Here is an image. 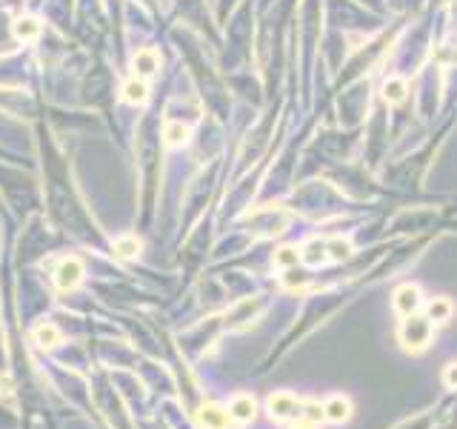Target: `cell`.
I'll use <instances>...</instances> for the list:
<instances>
[{"instance_id": "cell-1", "label": "cell", "mask_w": 457, "mask_h": 429, "mask_svg": "<svg viewBox=\"0 0 457 429\" xmlns=\"http://www.w3.org/2000/svg\"><path fill=\"white\" fill-rule=\"evenodd\" d=\"M246 221L252 224V232L258 238H272V235H280L289 221H291V214L283 209V206H263V209H255L246 214Z\"/></svg>"}, {"instance_id": "cell-2", "label": "cell", "mask_w": 457, "mask_h": 429, "mask_svg": "<svg viewBox=\"0 0 457 429\" xmlns=\"http://www.w3.org/2000/svg\"><path fill=\"white\" fill-rule=\"evenodd\" d=\"M432 324H434V321H432L429 315H417V312L409 315V318L400 324V332H398L403 349H406V352H423V349L432 343V332H434Z\"/></svg>"}, {"instance_id": "cell-3", "label": "cell", "mask_w": 457, "mask_h": 429, "mask_svg": "<svg viewBox=\"0 0 457 429\" xmlns=\"http://www.w3.org/2000/svg\"><path fill=\"white\" fill-rule=\"evenodd\" d=\"M83 275H86V266L81 258H63L54 269V286L60 292H71L83 283Z\"/></svg>"}, {"instance_id": "cell-4", "label": "cell", "mask_w": 457, "mask_h": 429, "mask_svg": "<svg viewBox=\"0 0 457 429\" xmlns=\"http://www.w3.org/2000/svg\"><path fill=\"white\" fill-rule=\"evenodd\" d=\"M266 409H269V415H272L274 421H289V418H297V415H300L303 404H300L291 392H274V395H269Z\"/></svg>"}, {"instance_id": "cell-5", "label": "cell", "mask_w": 457, "mask_h": 429, "mask_svg": "<svg viewBox=\"0 0 457 429\" xmlns=\"http://www.w3.org/2000/svg\"><path fill=\"white\" fill-rule=\"evenodd\" d=\"M232 415H228V406H220V404H203L197 409V426L200 429H226Z\"/></svg>"}, {"instance_id": "cell-6", "label": "cell", "mask_w": 457, "mask_h": 429, "mask_svg": "<svg viewBox=\"0 0 457 429\" xmlns=\"http://www.w3.org/2000/svg\"><path fill=\"white\" fill-rule=\"evenodd\" d=\"M158 69H161V55L155 49H137L134 57H132V72H134V78L146 81L151 75H158Z\"/></svg>"}, {"instance_id": "cell-7", "label": "cell", "mask_w": 457, "mask_h": 429, "mask_svg": "<svg viewBox=\"0 0 457 429\" xmlns=\"http://www.w3.org/2000/svg\"><path fill=\"white\" fill-rule=\"evenodd\" d=\"M420 290L415 283H403V286H398L395 290V309L403 315V318H409V315H415L417 309H420Z\"/></svg>"}, {"instance_id": "cell-8", "label": "cell", "mask_w": 457, "mask_h": 429, "mask_svg": "<svg viewBox=\"0 0 457 429\" xmlns=\"http://www.w3.org/2000/svg\"><path fill=\"white\" fill-rule=\"evenodd\" d=\"M228 415L238 423H252L258 415V401L252 395H235L232 404H228Z\"/></svg>"}, {"instance_id": "cell-9", "label": "cell", "mask_w": 457, "mask_h": 429, "mask_svg": "<svg viewBox=\"0 0 457 429\" xmlns=\"http://www.w3.org/2000/svg\"><path fill=\"white\" fill-rule=\"evenodd\" d=\"M32 341H35L40 349H54V346L63 341V332L57 329V324H52V321H40V324L32 329Z\"/></svg>"}, {"instance_id": "cell-10", "label": "cell", "mask_w": 457, "mask_h": 429, "mask_svg": "<svg viewBox=\"0 0 457 429\" xmlns=\"http://www.w3.org/2000/svg\"><path fill=\"white\" fill-rule=\"evenodd\" d=\"M323 415H326V421H332V423H346V421L352 418V401L343 398V395H332V398L323 404Z\"/></svg>"}, {"instance_id": "cell-11", "label": "cell", "mask_w": 457, "mask_h": 429, "mask_svg": "<svg viewBox=\"0 0 457 429\" xmlns=\"http://www.w3.org/2000/svg\"><path fill=\"white\" fill-rule=\"evenodd\" d=\"M12 32H15V38L23 40V43H35V40L40 38V32H43V23H40L37 18L26 15V18H18V21H15Z\"/></svg>"}, {"instance_id": "cell-12", "label": "cell", "mask_w": 457, "mask_h": 429, "mask_svg": "<svg viewBox=\"0 0 457 429\" xmlns=\"http://www.w3.org/2000/svg\"><path fill=\"white\" fill-rule=\"evenodd\" d=\"M140 249H143V244H140V238H137V235H120V238H115V241H112V252H115V258H120V261L137 258V255H140Z\"/></svg>"}, {"instance_id": "cell-13", "label": "cell", "mask_w": 457, "mask_h": 429, "mask_svg": "<svg viewBox=\"0 0 457 429\" xmlns=\"http://www.w3.org/2000/svg\"><path fill=\"white\" fill-rule=\"evenodd\" d=\"M186 140H189V126L180 123V120H166V126H163V143L166 147L178 149V147H183Z\"/></svg>"}, {"instance_id": "cell-14", "label": "cell", "mask_w": 457, "mask_h": 429, "mask_svg": "<svg viewBox=\"0 0 457 429\" xmlns=\"http://www.w3.org/2000/svg\"><path fill=\"white\" fill-rule=\"evenodd\" d=\"M123 101L132 103V106H143V103L149 101V86H146V81H140V78L126 81V84H123Z\"/></svg>"}, {"instance_id": "cell-15", "label": "cell", "mask_w": 457, "mask_h": 429, "mask_svg": "<svg viewBox=\"0 0 457 429\" xmlns=\"http://www.w3.org/2000/svg\"><path fill=\"white\" fill-rule=\"evenodd\" d=\"M300 261L306 263V266H320V263H326V261H329L326 244H320V241L306 244V246H303V252H300Z\"/></svg>"}, {"instance_id": "cell-16", "label": "cell", "mask_w": 457, "mask_h": 429, "mask_svg": "<svg viewBox=\"0 0 457 429\" xmlns=\"http://www.w3.org/2000/svg\"><path fill=\"white\" fill-rule=\"evenodd\" d=\"M406 92H409V86H406L403 78H389V81L383 84V98H386V103H403V101H406Z\"/></svg>"}, {"instance_id": "cell-17", "label": "cell", "mask_w": 457, "mask_h": 429, "mask_svg": "<svg viewBox=\"0 0 457 429\" xmlns=\"http://www.w3.org/2000/svg\"><path fill=\"white\" fill-rule=\"evenodd\" d=\"M297 263H300V252H297L294 246H280V249L274 252V266H277V269L289 272V269H294Z\"/></svg>"}, {"instance_id": "cell-18", "label": "cell", "mask_w": 457, "mask_h": 429, "mask_svg": "<svg viewBox=\"0 0 457 429\" xmlns=\"http://www.w3.org/2000/svg\"><path fill=\"white\" fill-rule=\"evenodd\" d=\"M451 312H454V307H451V301L449 298H434L432 304H429V318L432 321H437V324H446L449 318H451Z\"/></svg>"}, {"instance_id": "cell-19", "label": "cell", "mask_w": 457, "mask_h": 429, "mask_svg": "<svg viewBox=\"0 0 457 429\" xmlns=\"http://www.w3.org/2000/svg\"><path fill=\"white\" fill-rule=\"evenodd\" d=\"M326 249H329V258H332V261H343V258L352 255V244L343 241V238H332V241L326 244Z\"/></svg>"}, {"instance_id": "cell-20", "label": "cell", "mask_w": 457, "mask_h": 429, "mask_svg": "<svg viewBox=\"0 0 457 429\" xmlns=\"http://www.w3.org/2000/svg\"><path fill=\"white\" fill-rule=\"evenodd\" d=\"M303 421H306V423H320V421H326V415H323V406L320 404H315V401H309V404H303Z\"/></svg>"}, {"instance_id": "cell-21", "label": "cell", "mask_w": 457, "mask_h": 429, "mask_svg": "<svg viewBox=\"0 0 457 429\" xmlns=\"http://www.w3.org/2000/svg\"><path fill=\"white\" fill-rule=\"evenodd\" d=\"M443 384H446L449 389H457V364H449V367H446V372H443Z\"/></svg>"}, {"instance_id": "cell-22", "label": "cell", "mask_w": 457, "mask_h": 429, "mask_svg": "<svg viewBox=\"0 0 457 429\" xmlns=\"http://www.w3.org/2000/svg\"><path fill=\"white\" fill-rule=\"evenodd\" d=\"M291 429H315V423H306V421H300L297 426H291Z\"/></svg>"}, {"instance_id": "cell-23", "label": "cell", "mask_w": 457, "mask_h": 429, "mask_svg": "<svg viewBox=\"0 0 457 429\" xmlns=\"http://www.w3.org/2000/svg\"><path fill=\"white\" fill-rule=\"evenodd\" d=\"M437 57H440V60H451V52H449V49H440V55H437Z\"/></svg>"}]
</instances>
